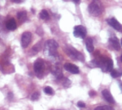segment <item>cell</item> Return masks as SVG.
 Segmentation results:
<instances>
[{
    "label": "cell",
    "instance_id": "cell-1",
    "mask_svg": "<svg viewBox=\"0 0 122 110\" xmlns=\"http://www.w3.org/2000/svg\"><path fill=\"white\" fill-rule=\"evenodd\" d=\"M103 11V5L99 1H94L89 6V11L94 16H99L102 14Z\"/></svg>",
    "mask_w": 122,
    "mask_h": 110
},
{
    "label": "cell",
    "instance_id": "cell-2",
    "mask_svg": "<svg viewBox=\"0 0 122 110\" xmlns=\"http://www.w3.org/2000/svg\"><path fill=\"white\" fill-rule=\"evenodd\" d=\"M58 47H59V44L55 40L49 39L45 44V52L49 56H55Z\"/></svg>",
    "mask_w": 122,
    "mask_h": 110
},
{
    "label": "cell",
    "instance_id": "cell-3",
    "mask_svg": "<svg viewBox=\"0 0 122 110\" xmlns=\"http://www.w3.org/2000/svg\"><path fill=\"white\" fill-rule=\"evenodd\" d=\"M98 63L104 72H109L113 67V61L109 58H101Z\"/></svg>",
    "mask_w": 122,
    "mask_h": 110
},
{
    "label": "cell",
    "instance_id": "cell-4",
    "mask_svg": "<svg viewBox=\"0 0 122 110\" xmlns=\"http://www.w3.org/2000/svg\"><path fill=\"white\" fill-rule=\"evenodd\" d=\"M34 72L38 77H41V75L44 74V62L41 59H38L36 60L34 64Z\"/></svg>",
    "mask_w": 122,
    "mask_h": 110
},
{
    "label": "cell",
    "instance_id": "cell-5",
    "mask_svg": "<svg viewBox=\"0 0 122 110\" xmlns=\"http://www.w3.org/2000/svg\"><path fill=\"white\" fill-rule=\"evenodd\" d=\"M66 52L69 55V57H71V58L74 59H77V60H80V61H83L84 60V56L79 52L78 51H76L74 48L71 47H67L66 49Z\"/></svg>",
    "mask_w": 122,
    "mask_h": 110
},
{
    "label": "cell",
    "instance_id": "cell-6",
    "mask_svg": "<svg viewBox=\"0 0 122 110\" xmlns=\"http://www.w3.org/2000/svg\"><path fill=\"white\" fill-rule=\"evenodd\" d=\"M21 47L23 48H26L31 42V33L29 31H25L21 35Z\"/></svg>",
    "mask_w": 122,
    "mask_h": 110
},
{
    "label": "cell",
    "instance_id": "cell-7",
    "mask_svg": "<svg viewBox=\"0 0 122 110\" xmlns=\"http://www.w3.org/2000/svg\"><path fill=\"white\" fill-rule=\"evenodd\" d=\"M86 34V29L84 26L79 25L76 26L74 27V35L76 37H79V38H84Z\"/></svg>",
    "mask_w": 122,
    "mask_h": 110
},
{
    "label": "cell",
    "instance_id": "cell-8",
    "mask_svg": "<svg viewBox=\"0 0 122 110\" xmlns=\"http://www.w3.org/2000/svg\"><path fill=\"white\" fill-rule=\"evenodd\" d=\"M64 67L66 71H68V72H71L72 74H78L79 72L78 67H76V65L72 64L71 63H66L64 64Z\"/></svg>",
    "mask_w": 122,
    "mask_h": 110
},
{
    "label": "cell",
    "instance_id": "cell-9",
    "mask_svg": "<svg viewBox=\"0 0 122 110\" xmlns=\"http://www.w3.org/2000/svg\"><path fill=\"white\" fill-rule=\"evenodd\" d=\"M107 22H108V24H109L111 26H112L113 28H114L116 30H118V31L121 30L122 26H121V24L119 23V21H118L117 20H116L115 19H114V18L109 19L107 20Z\"/></svg>",
    "mask_w": 122,
    "mask_h": 110
},
{
    "label": "cell",
    "instance_id": "cell-10",
    "mask_svg": "<svg viewBox=\"0 0 122 110\" xmlns=\"http://www.w3.org/2000/svg\"><path fill=\"white\" fill-rule=\"evenodd\" d=\"M102 94H103V97H104V99H105L107 102H109V103H112V104H114V98H113L112 95L110 94V92H109L108 90H107V89L104 90V91L102 92Z\"/></svg>",
    "mask_w": 122,
    "mask_h": 110
},
{
    "label": "cell",
    "instance_id": "cell-11",
    "mask_svg": "<svg viewBox=\"0 0 122 110\" xmlns=\"http://www.w3.org/2000/svg\"><path fill=\"white\" fill-rule=\"evenodd\" d=\"M6 28L9 30L14 31L16 29V22L14 19H10L7 22H6Z\"/></svg>",
    "mask_w": 122,
    "mask_h": 110
},
{
    "label": "cell",
    "instance_id": "cell-12",
    "mask_svg": "<svg viewBox=\"0 0 122 110\" xmlns=\"http://www.w3.org/2000/svg\"><path fill=\"white\" fill-rule=\"evenodd\" d=\"M110 44L112 47L116 49V50H119L120 49V44L118 41V39L117 37H112L110 39Z\"/></svg>",
    "mask_w": 122,
    "mask_h": 110
},
{
    "label": "cell",
    "instance_id": "cell-13",
    "mask_svg": "<svg viewBox=\"0 0 122 110\" xmlns=\"http://www.w3.org/2000/svg\"><path fill=\"white\" fill-rule=\"evenodd\" d=\"M86 49L89 52H92L94 51V46H93V40L92 38H88L86 41Z\"/></svg>",
    "mask_w": 122,
    "mask_h": 110
},
{
    "label": "cell",
    "instance_id": "cell-14",
    "mask_svg": "<svg viewBox=\"0 0 122 110\" xmlns=\"http://www.w3.org/2000/svg\"><path fill=\"white\" fill-rule=\"evenodd\" d=\"M17 18L21 21H24L26 19V12L25 11H19L17 13Z\"/></svg>",
    "mask_w": 122,
    "mask_h": 110
},
{
    "label": "cell",
    "instance_id": "cell-15",
    "mask_svg": "<svg viewBox=\"0 0 122 110\" xmlns=\"http://www.w3.org/2000/svg\"><path fill=\"white\" fill-rule=\"evenodd\" d=\"M39 17L42 19H49V14L48 13V11L45 9H43L41 13L39 14Z\"/></svg>",
    "mask_w": 122,
    "mask_h": 110
},
{
    "label": "cell",
    "instance_id": "cell-16",
    "mask_svg": "<svg viewBox=\"0 0 122 110\" xmlns=\"http://www.w3.org/2000/svg\"><path fill=\"white\" fill-rule=\"evenodd\" d=\"M44 92H45V94H49V95H51V94H54V90L51 87H46L44 89Z\"/></svg>",
    "mask_w": 122,
    "mask_h": 110
},
{
    "label": "cell",
    "instance_id": "cell-17",
    "mask_svg": "<svg viewBox=\"0 0 122 110\" xmlns=\"http://www.w3.org/2000/svg\"><path fill=\"white\" fill-rule=\"evenodd\" d=\"M39 97H40L39 93L38 92H34V93L32 94V96H31V100H32V101H36V100H39Z\"/></svg>",
    "mask_w": 122,
    "mask_h": 110
},
{
    "label": "cell",
    "instance_id": "cell-18",
    "mask_svg": "<svg viewBox=\"0 0 122 110\" xmlns=\"http://www.w3.org/2000/svg\"><path fill=\"white\" fill-rule=\"evenodd\" d=\"M94 110H113V109L109 106H102L97 107Z\"/></svg>",
    "mask_w": 122,
    "mask_h": 110
},
{
    "label": "cell",
    "instance_id": "cell-19",
    "mask_svg": "<svg viewBox=\"0 0 122 110\" xmlns=\"http://www.w3.org/2000/svg\"><path fill=\"white\" fill-rule=\"evenodd\" d=\"M111 75H112V77L116 78V77H119V75H121V73H119V72L117 70H112L111 72Z\"/></svg>",
    "mask_w": 122,
    "mask_h": 110
},
{
    "label": "cell",
    "instance_id": "cell-20",
    "mask_svg": "<svg viewBox=\"0 0 122 110\" xmlns=\"http://www.w3.org/2000/svg\"><path fill=\"white\" fill-rule=\"evenodd\" d=\"M77 106L80 108H83V107H85V104L82 102H79L77 103Z\"/></svg>",
    "mask_w": 122,
    "mask_h": 110
},
{
    "label": "cell",
    "instance_id": "cell-21",
    "mask_svg": "<svg viewBox=\"0 0 122 110\" xmlns=\"http://www.w3.org/2000/svg\"><path fill=\"white\" fill-rule=\"evenodd\" d=\"M12 1L15 2V3H20V2H21V1H15V0H13Z\"/></svg>",
    "mask_w": 122,
    "mask_h": 110
},
{
    "label": "cell",
    "instance_id": "cell-22",
    "mask_svg": "<svg viewBox=\"0 0 122 110\" xmlns=\"http://www.w3.org/2000/svg\"><path fill=\"white\" fill-rule=\"evenodd\" d=\"M121 59H122V57H121Z\"/></svg>",
    "mask_w": 122,
    "mask_h": 110
},
{
    "label": "cell",
    "instance_id": "cell-23",
    "mask_svg": "<svg viewBox=\"0 0 122 110\" xmlns=\"http://www.w3.org/2000/svg\"><path fill=\"white\" fill-rule=\"evenodd\" d=\"M121 87H122V85H121Z\"/></svg>",
    "mask_w": 122,
    "mask_h": 110
},
{
    "label": "cell",
    "instance_id": "cell-24",
    "mask_svg": "<svg viewBox=\"0 0 122 110\" xmlns=\"http://www.w3.org/2000/svg\"></svg>",
    "mask_w": 122,
    "mask_h": 110
}]
</instances>
